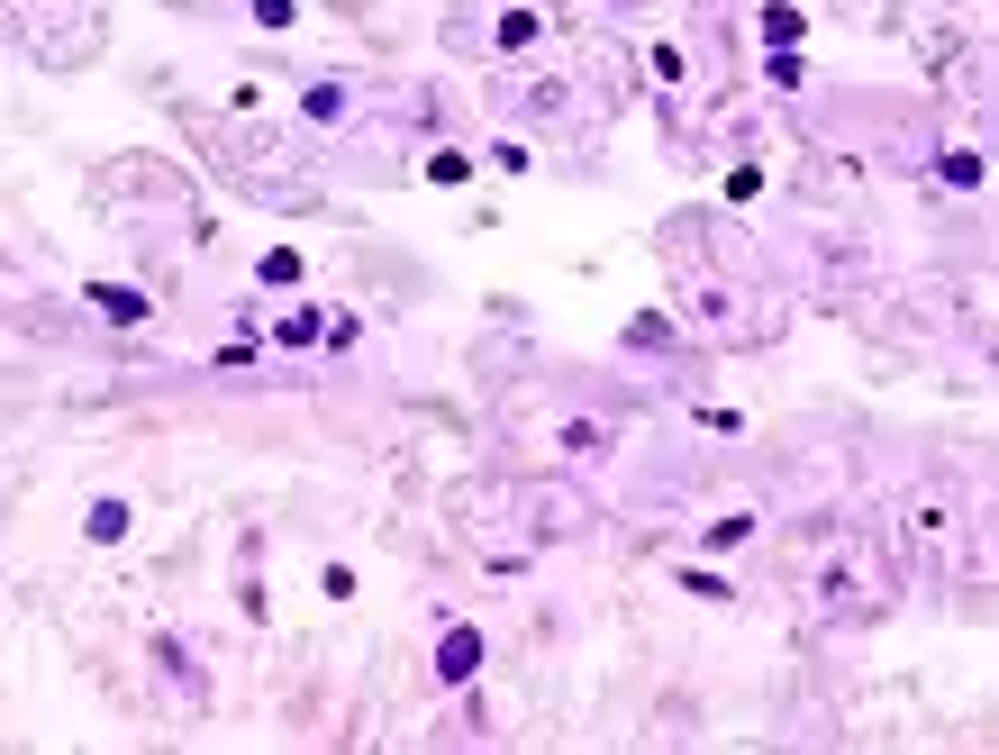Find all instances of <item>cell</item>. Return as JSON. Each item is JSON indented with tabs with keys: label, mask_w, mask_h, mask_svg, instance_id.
Instances as JSON below:
<instances>
[{
	"label": "cell",
	"mask_w": 999,
	"mask_h": 755,
	"mask_svg": "<svg viewBox=\"0 0 999 755\" xmlns=\"http://www.w3.org/2000/svg\"><path fill=\"white\" fill-rule=\"evenodd\" d=\"M473 665H482V638H473V628H454V638H446V683H464Z\"/></svg>",
	"instance_id": "1"
}]
</instances>
